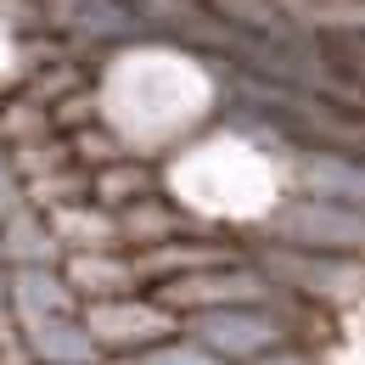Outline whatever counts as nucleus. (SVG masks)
<instances>
[{
	"label": "nucleus",
	"mask_w": 365,
	"mask_h": 365,
	"mask_svg": "<svg viewBox=\"0 0 365 365\" xmlns=\"http://www.w3.org/2000/svg\"><path fill=\"white\" fill-rule=\"evenodd\" d=\"M169 191L191 214L247 220V214L275 208L281 180H275V163L264 152H253L236 135H220V140H202V146H191L185 158L169 163Z\"/></svg>",
	"instance_id": "f03ea898"
},
{
	"label": "nucleus",
	"mask_w": 365,
	"mask_h": 365,
	"mask_svg": "<svg viewBox=\"0 0 365 365\" xmlns=\"http://www.w3.org/2000/svg\"><path fill=\"white\" fill-rule=\"evenodd\" d=\"M11 6L17 0H0V79L17 68V23H11Z\"/></svg>",
	"instance_id": "7ed1b4c3"
},
{
	"label": "nucleus",
	"mask_w": 365,
	"mask_h": 365,
	"mask_svg": "<svg viewBox=\"0 0 365 365\" xmlns=\"http://www.w3.org/2000/svg\"><path fill=\"white\" fill-rule=\"evenodd\" d=\"M214 107V79L185 51H124L101 91L96 113L113 130V140H130L135 152H158L163 140L185 135Z\"/></svg>",
	"instance_id": "f257e3e1"
}]
</instances>
